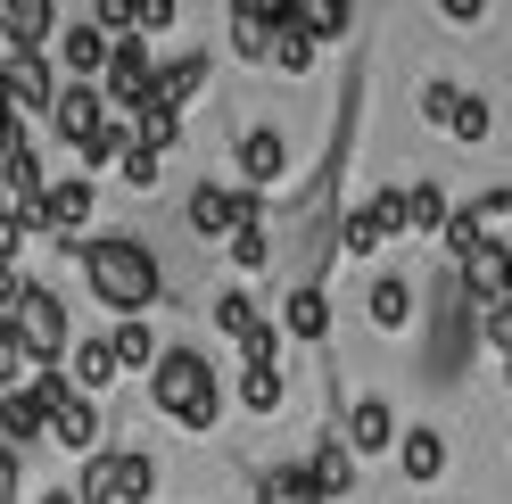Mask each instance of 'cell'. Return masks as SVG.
Here are the masks:
<instances>
[{
	"mask_svg": "<svg viewBox=\"0 0 512 504\" xmlns=\"http://www.w3.org/2000/svg\"><path fill=\"white\" fill-rule=\"evenodd\" d=\"M58 34V0H0V50H42Z\"/></svg>",
	"mask_w": 512,
	"mask_h": 504,
	"instance_id": "obj_19",
	"label": "cell"
},
{
	"mask_svg": "<svg viewBox=\"0 0 512 504\" xmlns=\"http://www.w3.org/2000/svg\"><path fill=\"white\" fill-rule=\"evenodd\" d=\"M281 339L331 348V290H323V281H290V298H281Z\"/></svg>",
	"mask_w": 512,
	"mask_h": 504,
	"instance_id": "obj_16",
	"label": "cell"
},
{
	"mask_svg": "<svg viewBox=\"0 0 512 504\" xmlns=\"http://www.w3.org/2000/svg\"><path fill=\"white\" fill-rule=\"evenodd\" d=\"M223 257H232L240 273H273V215H265V199L240 207V224L223 232Z\"/></svg>",
	"mask_w": 512,
	"mask_h": 504,
	"instance_id": "obj_18",
	"label": "cell"
},
{
	"mask_svg": "<svg viewBox=\"0 0 512 504\" xmlns=\"http://www.w3.org/2000/svg\"><path fill=\"white\" fill-rule=\"evenodd\" d=\"M141 381H149V405L174 430H215L223 422V389H215L207 348H157V364L141 372Z\"/></svg>",
	"mask_w": 512,
	"mask_h": 504,
	"instance_id": "obj_2",
	"label": "cell"
},
{
	"mask_svg": "<svg viewBox=\"0 0 512 504\" xmlns=\"http://www.w3.org/2000/svg\"><path fill=\"white\" fill-rule=\"evenodd\" d=\"M58 364H75V389H83V397L116 389V372H124L116 348H108V331H100V339H67V356H58Z\"/></svg>",
	"mask_w": 512,
	"mask_h": 504,
	"instance_id": "obj_23",
	"label": "cell"
},
{
	"mask_svg": "<svg viewBox=\"0 0 512 504\" xmlns=\"http://www.w3.org/2000/svg\"><path fill=\"white\" fill-rule=\"evenodd\" d=\"M232 157H240V191H265L273 199L281 182H290V141H281L273 124H240V149Z\"/></svg>",
	"mask_w": 512,
	"mask_h": 504,
	"instance_id": "obj_9",
	"label": "cell"
},
{
	"mask_svg": "<svg viewBox=\"0 0 512 504\" xmlns=\"http://www.w3.org/2000/svg\"><path fill=\"white\" fill-rule=\"evenodd\" d=\"M446 207H455V199H446L438 182H405V191H397V232H422V240H438Z\"/></svg>",
	"mask_w": 512,
	"mask_h": 504,
	"instance_id": "obj_25",
	"label": "cell"
},
{
	"mask_svg": "<svg viewBox=\"0 0 512 504\" xmlns=\"http://www.w3.org/2000/svg\"><path fill=\"white\" fill-rule=\"evenodd\" d=\"M240 364H281V331H273V323H256V331L240 339Z\"/></svg>",
	"mask_w": 512,
	"mask_h": 504,
	"instance_id": "obj_40",
	"label": "cell"
},
{
	"mask_svg": "<svg viewBox=\"0 0 512 504\" xmlns=\"http://www.w3.org/2000/svg\"><path fill=\"white\" fill-rule=\"evenodd\" d=\"M380 248H389V224L372 215V199L347 207V215H339V257H380Z\"/></svg>",
	"mask_w": 512,
	"mask_h": 504,
	"instance_id": "obj_31",
	"label": "cell"
},
{
	"mask_svg": "<svg viewBox=\"0 0 512 504\" xmlns=\"http://www.w3.org/2000/svg\"><path fill=\"white\" fill-rule=\"evenodd\" d=\"M25 389H34V405H42V447H58V455H91L100 447V397H83L58 364H34Z\"/></svg>",
	"mask_w": 512,
	"mask_h": 504,
	"instance_id": "obj_3",
	"label": "cell"
},
{
	"mask_svg": "<svg viewBox=\"0 0 512 504\" xmlns=\"http://www.w3.org/2000/svg\"><path fill=\"white\" fill-rule=\"evenodd\" d=\"M108 455H116V504H149L157 480H166L157 455H149V447H108Z\"/></svg>",
	"mask_w": 512,
	"mask_h": 504,
	"instance_id": "obj_28",
	"label": "cell"
},
{
	"mask_svg": "<svg viewBox=\"0 0 512 504\" xmlns=\"http://www.w3.org/2000/svg\"><path fill=\"white\" fill-rule=\"evenodd\" d=\"M479 348H496V356L512 364V298H496L488 314H479Z\"/></svg>",
	"mask_w": 512,
	"mask_h": 504,
	"instance_id": "obj_37",
	"label": "cell"
},
{
	"mask_svg": "<svg viewBox=\"0 0 512 504\" xmlns=\"http://www.w3.org/2000/svg\"><path fill=\"white\" fill-rule=\"evenodd\" d=\"M149 83H157V42L116 34V42H108V67H100V100H108V116H133V108L149 100Z\"/></svg>",
	"mask_w": 512,
	"mask_h": 504,
	"instance_id": "obj_6",
	"label": "cell"
},
{
	"mask_svg": "<svg viewBox=\"0 0 512 504\" xmlns=\"http://www.w3.org/2000/svg\"><path fill=\"white\" fill-rule=\"evenodd\" d=\"M455 141H488V100L463 91V116H455Z\"/></svg>",
	"mask_w": 512,
	"mask_h": 504,
	"instance_id": "obj_41",
	"label": "cell"
},
{
	"mask_svg": "<svg viewBox=\"0 0 512 504\" xmlns=\"http://www.w3.org/2000/svg\"><path fill=\"white\" fill-rule=\"evenodd\" d=\"M0 91H9V108H17V116H42V108H50V91H58L50 50H0Z\"/></svg>",
	"mask_w": 512,
	"mask_h": 504,
	"instance_id": "obj_12",
	"label": "cell"
},
{
	"mask_svg": "<svg viewBox=\"0 0 512 504\" xmlns=\"http://www.w3.org/2000/svg\"><path fill=\"white\" fill-rule=\"evenodd\" d=\"M0 323H9L25 372H34V364H58V356H67V339H75L67 298H58L50 281H25V273H17V298H9V314H0Z\"/></svg>",
	"mask_w": 512,
	"mask_h": 504,
	"instance_id": "obj_4",
	"label": "cell"
},
{
	"mask_svg": "<svg viewBox=\"0 0 512 504\" xmlns=\"http://www.w3.org/2000/svg\"><path fill=\"white\" fill-rule=\"evenodd\" d=\"M42 504H75V488H50V496H42Z\"/></svg>",
	"mask_w": 512,
	"mask_h": 504,
	"instance_id": "obj_47",
	"label": "cell"
},
{
	"mask_svg": "<svg viewBox=\"0 0 512 504\" xmlns=\"http://www.w3.org/2000/svg\"><path fill=\"white\" fill-rule=\"evenodd\" d=\"M67 257L83 265L91 298H100L108 314H149L157 298H166V273H157V248H141L133 232H83V240H67Z\"/></svg>",
	"mask_w": 512,
	"mask_h": 504,
	"instance_id": "obj_1",
	"label": "cell"
},
{
	"mask_svg": "<svg viewBox=\"0 0 512 504\" xmlns=\"http://www.w3.org/2000/svg\"><path fill=\"white\" fill-rule=\"evenodd\" d=\"M281 405H290V372H281V364H240V414L273 422Z\"/></svg>",
	"mask_w": 512,
	"mask_h": 504,
	"instance_id": "obj_24",
	"label": "cell"
},
{
	"mask_svg": "<svg viewBox=\"0 0 512 504\" xmlns=\"http://www.w3.org/2000/svg\"><path fill=\"white\" fill-rule=\"evenodd\" d=\"M91 25L100 34H133V0H91Z\"/></svg>",
	"mask_w": 512,
	"mask_h": 504,
	"instance_id": "obj_42",
	"label": "cell"
},
{
	"mask_svg": "<svg viewBox=\"0 0 512 504\" xmlns=\"http://www.w3.org/2000/svg\"><path fill=\"white\" fill-rule=\"evenodd\" d=\"M422 124H438V133H455V116H463V83H422Z\"/></svg>",
	"mask_w": 512,
	"mask_h": 504,
	"instance_id": "obj_35",
	"label": "cell"
},
{
	"mask_svg": "<svg viewBox=\"0 0 512 504\" xmlns=\"http://www.w3.org/2000/svg\"><path fill=\"white\" fill-rule=\"evenodd\" d=\"M265 42H273V25H265V17H232V50L248 58V67H265Z\"/></svg>",
	"mask_w": 512,
	"mask_h": 504,
	"instance_id": "obj_39",
	"label": "cell"
},
{
	"mask_svg": "<svg viewBox=\"0 0 512 504\" xmlns=\"http://www.w3.org/2000/svg\"><path fill=\"white\" fill-rule=\"evenodd\" d=\"M108 166L124 174V191H133V199H149V191H157V174H166V149L133 141V124H124V141H116V157H108Z\"/></svg>",
	"mask_w": 512,
	"mask_h": 504,
	"instance_id": "obj_26",
	"label": "cell"
},
{
	"mask_svg": "<svg viewBox=\"0 0 512 504\" xmlns=\"http://www.w3.org/2000/svg\"><path fill=\"white\" fill-rule=\"evenodd\" d=\"M91 207H100V191H91L83 174H50V182H42V207H34V232L67 257V240L91 232Z\"/></svg>",
	"mask_w": 512,
	"mask_h": 504,
	"instance_id": "obj_7",
	"label": "cell"
},
{
	"mask_svg": "<svg viewBox=\"0 0 512 504\" xmlns=\"http://www.w3.org/2000/svg\"><path fill=\"white\" fill-rule=\"evenodd\" d=\"M248 199H265V191H240V182H190V199H182V224L199 232V240H223L240 224V207Z\"/></svg>",
	"mask_w": 512,
	"mask_h": 504,
	"instance_id": "obj_13",
	"label": "cell"
},
{
	"mask_svg": "<svg viewBox=\"0 0 512 504\" xmlns=\"http://www.w3.org/2000/svg\"><path fill=\"white\" fill-rule=\"evenodd\" d=\"M463 215H471V224H479V232H496V224H504V215H512V182H488V191H479V199H471Z\"/></svg>",
	"mask_w": 512,
	"mask_h": 504,
	"instance_id": "obj_38",
	"label": "cell"
},
{
	"mask_svg": "<svg viewBox=\"0 0 512 504\" xmlns=\"http://www.w3.org/2000/svg\"><path fill=\"white\" fill-rule=\"evenodd\" d=\"M471 348H479V306L455 290V273H446L438 281V314H430V381L455 389L463 364H471Z\"/></svg>",
	"mask_w": 512,
	"mask_h": 504,
	"instance_id": "obj_5",
	"label": "cell"
},
{
	"mask_svg": "<svg viewBox=\"0 0 512 504\" xmlns=\"http://www.w3.org/2000/svg\"><path fill=\"white\" fill-rule=\"evenodd\" d=\"M174 17H182V0H133V34H141V42L174 34Z\"/></svg>",
	"mask_w": 512,
	"mask_h": 504,
	"instance_id": "obj_36",
	"label": "cell"
},
{
	"mask_svg": "<svg viewBox=\"0 0 512 504\" xmlns=\"http://www.w3.org/2000/svg\"><path fill=\"white\" fill-rule=\"evenodd\" d=\"M108 348H116V364H124V372H149V364H157V323H149V314H116Z\"/></svg>",
	"mask_w": 512,
	"mask_h": 504,
	"instance_id": "obj_29",
	"label": "cell"
},
{
	"mask_svg": "<svg viewBox=\"0 0 512 504\" xmlns=\"http://www.w3.org/2000/svg\"><path fill=\"white\" fill-rule=\"evenodd\" d=\"M0 447L9 455H34L42 447V405H34V389H0Z\"/></svg>",
	"mask_w": 512,
	"mask_h": 504,
	"instance_id": "obj_22",
	"label": "cell"
},
{
	"mask_svg": "<svg viewBox=\"0 0 512 504\" xmlns=\"http://www.w3.org/2000/svg\"><path fill=\"white\" fill-rule=\"evenodd\" d=\"M438 17L446 25H479V17H488V0H438Z\"/></svg>",
	"mask_w": 512,
	"mask_h": 504,
	"instance_id": "obj_46",
	"label": "cell"
},
{
	"mask_svg": "<svg viewBox=\"0 0 512 504\" xmlns=\"http://www.w3.org/2000/svg\"><path fill=\"white\" fill-rule=\"evenodd\" d=\"M207 314H215V331H223V339H248L256 323H265V306H256L248 290H215V306H207Z\"/></svg>",
	"mask_w": 512,
	"mask_h": 504,
	"instance_id": "obj_32",
	"label": "cell"
},
{
	"mask_svg": "<svg viewBox=\"0 0 512 504\" xmlns=\"http://www.w3.org/2000/svg\"><path fill=\"white\" fill-rule=\"evenodd\" d=\"M298 471H306V488H314V496H323V504H339L347 488H356V471H364V463H356V455H347V447H339V438H323V447H314V455H306Z\"/></svg>",
	"mask_w": 512,
	"mask_h": 504,
	"instance_id": "obj_21",
	"label": "cell"
},
{
	"mask_svg": "<svg viewBox=\"0 0 512 504\" xmlns=\"http://www.w3.org/2000/svg\"><path fill=\"white\" fill-rule=\"evenodd\" d=\"M232 17H265V25H281V17H290V0H232Z\"/></svg>",
	"mask_w": 512,
	"mask_h": 504,
	"instance_id": "obj_45",
	"label": "cell"
},
{
	"mask_svg": "<svg viewBox=\"0 0 512 504\" xmlns=\"http://www.w3.org/2000/svg\"><path fill=\"white\" fill-rule=\"evenodd\" d=\"M256 504H323V496L306 488V471H298V463H273V471H265V488H256Z\"/></svg>",
	"mask_w": 512,
	"mask_h": 504,
	"instance_id": "obj_34",
	"label": "cell"
},
{
	"mask_svg": "<svg viewBox=\"0 0 512 504\" xmlns=\"http://www.w3.org/2000/svg\"><path fill=\"white\" fill-rule=\"evenodd\" d=\"M446 273H455V290L479 306V314H488L496 298H512V248L488 232V240H479V248H463V257L455 265H446Z\"/></svg>",
	"mask_w": 512,
	"mask_h": 504,
	"instance_id": "obj_8",
	"label": "cell"
},
{
	"mask_svg": "<svg viewBox=\"0 0 512 504\" xmlns=\"http://www.w3.org/2000/svg\"><path fill=\"white\" fill-rule=\"evenodd\" d=\"M314 58H323V42H314L298 17H281L273 42H265V67H281V75H314Z\"/></svg>",
	"mask_w": 512,
	"mask_h": 504,
	"instance_id": "obj_27",
	"label": "cell"
},
{
	"mask_svg": "<svg viewBox=\"0 0 512 504\" xmlns=\"http://www.w3.org/2000/svg\"><path fill=\"white\" fill-rule=\"evenodd\" d=\"M75 504H116V455H108V447L83 455V471H75Z\"/></svg>",
	"mask_w": 512,
	"mask_h": 504,
	"instance_id": "obj_33",
	"label": "cell"
},
{
	"mask_svg": "<svg viewBox=\"0 0 512 504\" xmlns=\"http://www.w3.org/2000/svg\"><path fill=\"white\" fill-rule=\"evenodd\" d=\"M339 447L356 455V463L389 455V447H397V405H389V397H356V405H347V422H339Z\"/></svg>",
	"mask_w": 512,
	"mask_h": 504,
	"instance_id": "obj_15",
	"label": "cell"
},
{
	"mask_svg": "<svg viewBox=\"0 0 512 504\" xmlns=\"http://www.w3.org/2000/svg\"><path fill=\"white\" fill-rule=\"evenodd\" d=\"M108 42H116V34H100L91 17H75V25H58V34H50L42 50H50V67L67 75V83H100V67H108Z\"/></svg>",
	"mask_w": 512,
	"mask_h": 504,
	"instance_id": "obj_11",
	"label": "cell"
},
{
	"mask_svg": "<svg viewBox=\"0 0 512 504\" xmlns=\"http://www.w3.org/2000/svg\"><path fill=\"white\" fill-rule=\"evenodd\" d=\"M0 504H25V455L0 447Z\"/></svg>",
	"mask_w": 512,
	"mask_h": 504,
	"instance_id": "obj_43",
	"label": "cell"
},
{
	"mask_svg": "<svg viewBox=\"0 0 512 504\" xmlns=\"http://www.w3.org/2000/svg\"><path fill=\"white\" fill-rule=\"evenodd\" d=\"M207 83H215V58H207V50H182V58L157 50V83H149L141 108H174V116H190V100H199Z\"/></svg>",
	"mask_w": 512,
	"mask_h": 504,
	"instance_id": "obj_10",
	"label": "cell"
},
{
	"mask_svg": "<svg viewBox=\"0 0 512 504\" xmlns=\"http://www.w3.org/2000/svg\"><path fill=\"white\" fill-rule=\"evenodd\" d=\"M42 116H50V133L75 149L83 133H100V124H108V100H100V83H67V75H58V91H50Z\"/></svg>",
	"mask_w": 512,
	"mask_h": 504,
	"instance_id": "obj_14",
	"label": "cell"
},
{
	"mask_svg": "<svg viewBox=\"0 0 512 504\" xmlns=\"http://www.w3.org/2000/svg\"><path fill=\"white\" fill-rule=\"evenodd\" d=\"M364 314H372V331H380V339L422 331V298H413V281H405V273H380L372 290H364Z\"/></svg>",
	"mask_w": 512,
	"mask_h": 504,
	"instance_id": "obj_17",
	"label": "cell"
},
{
	"mask_svg": "<svg viewBox=\"0 0 512 504\" xmlns=\"http://www.w3.org/2000/svg\"><path fill=\"white\" fill-rule=\"evenodd\" d=\"M25 381V356H17V339H9V323H0V389H17Z\"/></svg>",
	"mask_w": 512,
	"mask_h": 504,
	"instance_id": "obj_44",
	"label": "cell"
},
{
	"mask_svg": "<svg viewBox=\"0 0 512 504\" xmlns=\"http://www.w3.org/2000/svg\"><path fill=\"white\" fill-rule=\"evenodd\" d=\"M290 17L331 50V42H347V25H356V0H290Z\"/></svg>",
	"mask_w": 512,
	"mask_h": 504,
	"instance_id": "obj_30",
	"label": "cell"
},
{
	"mask_svg": "<svg viewBox=\"0 0 512 504\" xmlns=\"http://www.w3.org/2000/svg\"><path fill=\"white\" fill-rule=\"evenodd\" d=\"M397 463H405V480L413 488H430V480H446V430H430V422H413V430H397V447H389Z\"/></svg>",
	"mask_w": 512,
	"mask_h": 504,
	"instance_id": "obj_20",
	"label": "cell"
}]
</instances>
